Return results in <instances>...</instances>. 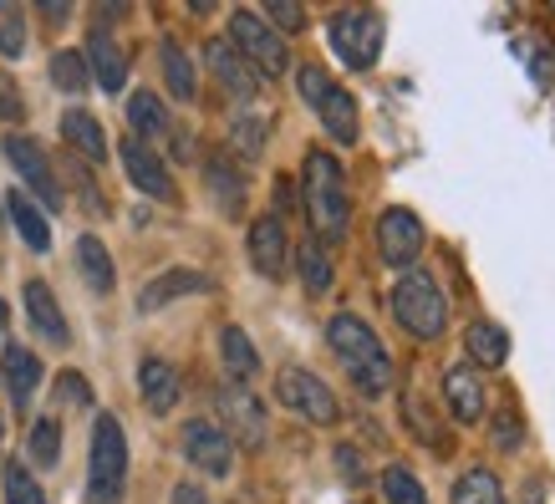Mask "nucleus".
I'll list each match as a JSON object with an SVG mask.
<instances>
[{
    "instance_id": "nucleus-1",
    "label": "nucleus",
    "mask_w": 555,
    "mask_h": 504,
    "mask_svg": "<svg viewBox=\"0 0 555 504\" xmlns=\"http://www.w3.org/2000/svg\"><path fill=\"white\" fill-rule=\"evenodd\" d=\"M326 347L337 352V362L347 367V377H352L367 398H383L387 387H392V362H387V347L377 341V332H372L362 316L341 311V316L326 321Z\"/></svg>"
},
{
    "instance_id": "nucleus-2",
    "label": "nucleus",
    "mask_w": 555,
    "mask_h": 504,
    "mask_svg": "<svg viewBox=\"0 0 555 504\" xmlns=\"http://www.w3.org/2000/svg\"><path fill=\"white\" fill-rule=\"evenodd\" d=\"M306 215L317 224V235L326 245H337L347 235V219H352V199H347V173L326 148L306 153Z\"/></svg>"
},
{
    "instance_id": "nucleus-3",
    "label": "nucleus",
    "mask_w": 555,
    "mask_h": 504,
    "mask_svg": "<svg viewBox=\"0 0 555 504\" xmlns=\"http://www.w3.org/2000/svg\"><path fill=\"white\" fill-rule=\"evenodd\" d=\"M392 316H398V326H403L408 336L434 341V336H443V326H449V296L438 290L434 275L408 270L403 281L392 286Z\"/></svg>"
},
{
    "instance_id": "nucleus-4",
    "label": "nucleus",
    "mask_w": 555,
    "mask_h": 504,
    "mask_svg": "<svg viewBox=\"0 0 555 504\" xmlns=\"http://www.w3.org/2000/svg\"><path fill=\"white\" fill-rule=\"evenodd\" d=\"M128 489V438L113 413H102L92 428V464H87V500L118 504Z\"/></svg>"
},
{
    "instance_id": "nucleus-5",
    "label": "nucleus",
    "mask_w": 555,
    "mask_h": 504,
    "mask_svg": "<svg viewBox=\"0 0 555 504\" xmlns=\"http://www.w3.org/2000/svg\"><path fill=\"white\" fill-rule=\"evenodd\" d=\"M296 87H301V98L311 102V113L321 118V128L337 138V143H357L362 133V122H357V98L347 92L341 82H332L321 67H301L296 72Z\"/></svg>"
},
{
    "instance_id": "nucleus-6",
    "label": "nucleus",
    "mask_w": 555,
    "mask_h": 504,
    "mask_svg": "<svg viewBox=\"0 0 555 504\" xmlns=\"http://www.w3.org/2000/svg\"><path fill=\"white\" fill-rule=\"evenodd\" d=\"M326 41H332V51H337L341 67L367 72L372 62L383 56V16H377V11H362V5L337 11L332 26H326Z\"/></svg>"
},
{
    "instance_id": "nucleus-7",
    "label": "nucleus",
    "mask_w": 555,
    "mask_h": 504,
    "mask_svg": "<svg viewBox=\"0 0 555 504\" xmlns=\"http://www.w3.org/2000/svg\"><path fill=\"white\" fill-rule=\"evenodd\" d=\"M230 47H235L255 72H266V77H281V72H286V62H291V56H286V36L275 31L260 11H245V5H240V11H230Z\"/></svg>"
},
{
    "instance_id": "nucleus-8",
    "label": "nucleus",
    "mask_w": 555,
    "mask_h": 504,
    "mask_svg": "<svg viewBox=\"0 0 555 504\" xmlns=\"http://www.w3.org/2000/svg\"><path fill=\"white\" fill-rule=\"evenodd\" d=\"M275 398H281L291 413H301L306 423H337L341 418L337 392L321 383L317 372H306V367H286V372H281V377H275Z\"/></svg>"
},
{
    "instance_id": "nucleus-9",
    "label": "nucleus",
    "mask_w": 555,
    "mask_h": 504,
    "mask_svg": "<svg viewBox=\"0 0 555 504\" xmlns=\"http://www.w3.org/2000/svg\"><path fill=\"white\" fill-rule=\"evenodd\" d=\"M0 153L11 158V168H16L21 179L36 189V199L47 204V209H62V184H56V168L47 164V153H41V143H31V138L21 133H5V143H0Z\"/></svg>"
},
{
    "instance_id": "nucleus-10",
    "label": "nucleus",
    "mask_w": 555,
    "mask_h": 504,
    "mask_svg": "<svg viewBox=\"0 0 555 504\" xmlns=\"http://www.w3.org/2000/svg\"><path fill=\"white\" fill-rule=\"evenodd\" d=\"M184 458L194 469L209 474V479H224V474L235 469V443H230V434L219 423L194 418V423H184Z\"/></svg>"
},
{
    "instance_id": "nucleus-11",
    "label": "nucleus",
    "mask_w": 555,
    "mask_h": 504,
    "mask_svg": "<svg viewBox=\"0 0 555 504\" xmlns=\"http://www.w3.org/2000/svg\"><path fill=\"white\" fill-rule=\"evenodd\" d=\"M377 255L387 266H413L423 255V219L413 209H387L377 219Z\"/></svg>"
},
{
    "instance_id": "nucleus-12",
    "label": "nucleus",
    "mask_w": 555,
    "mask_h": 504,
    "mask_svg": "<svg viewBox=\"0 0 555 504\" xmlns=\"http://www.w3.org/2000/svg\"><path fill=\"white\" fill-rule=\"evenodd\" d=\"M245 250H250V266L260 270L266 281H281V275H286V250H291L286 224H281L275 215L255 219V224H250V240H245Z\"/></svg>"
},
{
    "instance_id": "nucleus-13",
    "label": "nucleus",
    "mask_w": 555,
    "mask_h": 504,
    "mask_svg": "<svg viewBox=\"0 0 555 504\" xmlns=\"http://www.w3.org/2000/svg\"><path fill=\"white\" fill-rule=\"evenodd\" d=\"M122 168H128L133 189H143L149 199H173L169 168H164V158H158L143 138H122Z\"/></svg>"
},
{
    "instance_id": "nucleus-14",
    "label": "nucleus",
    "mask_w": 555,
    "mask_h": 504,
    "mask_svg": "<svg viewBox=\"0 0 555 504\" xmlns=\"http://www.w3.org/2000/svg\"><path fill=\"white\" fill-rule=\"evenodd\" d=\"M443 403H449V413H454L459 423H479L489 413V398H485V377L469 367V362H459V367H449V377H443Z\"/></svg>"
},
{
    "instance_id": "nucleus-15",
    "label": "nucleus",
    "mask_w": 555,
    "mask_h": 504,
    "mask_svg": "<svg viewBox=\"0 0 555 504\" xmlns=\"http://www.w3.org/2000/svg\"><path fill=\"white\" fill-rule=\"evenodd\" d=\"M204 290H209V275H199V270H164V275H153L149 286L138 290V311L149 316V311H164L179 296H204Z\"/></svg>"
},
{
    "instance_id": "nucleus-16",
    "label": "nucleus",
    "mask_w": 555,
    "mask_h": 504,
    "mask_svg": "<svg viewBox=\"0 0 555 504\" xmlns=\"http://www.w3.org/2000/svg\"><path fill=\"white\" fill-rule=\"evenodd\" d=\"M219 413H224V423H230V428H224V434H230V443H266V408L255 403L250 392H235V387H230V392H219Z\"/></svg>"
},
{
    "instance_id": "nucleus-17",
    "label": "nucleus",
    "mask_w": 555,
    "mask_h": 504,
    "mask_svg": "<svg viewBox=\"0 0 555 504\" xmlns=\"http://www.w3.org/2000/svg\"><path fill=\"white\" fill-rule=\"evenodd\" d=\"M26 316H31L36 336L47 341V347H67L72 332H67V316H62V306L51 296L47 281H26Z\"/></svg>"
},
{
    "instance_id": "nucleus-18",
    "label": "nucleus",
    "mask_w": 555,
    "mask_h": 504,
    "mask_svg": "<svg viewBox=\"0 0 555 504\" xmlns=\"http://www.w3.org/2000/svg\"><path fill=\"white\" fill-rule=\"evenodd\" d=\"M82 62L92 67L87 77H98L102 92H122V82H128V56H122V47L107 31L87 36V56H82Z\"/></svg>"
},
{
    "instance_id": "nucleus-19",
    "label": "nucleus",
    "mask_w": 555,
    "mask_h": 504,
    "mask_svg": "<svg viewBox=\"0 0 555 504\" xmlns=\"http://www.w3.org/2000/svg\"><path fill=\"white\" fill-rule=\"evenodd\" d=\"M204 56H209V72L219 77V87H224V92H235V98H255L260 72H255L250 62L230 47V41H209V51H204Z\"/></svg>"
},
{
    "instance_id": "nucleus-20",
    "label": "nucleus",
    "mask_w": 555,
    "mask_h": 504,
    "mask_svg": "<svg viewBox=\"0 0 555 504\" xmlns=\"http://www.w3.org/2000/svg\"><path fill=\"white\" fill-rule=\"evenodd\" d=\"M464 352H469V367L479 372H494L509 362V332L500 321H469V332H464Z\"/></svg>"
},
{
    "instance_id": "nucleus-21",
    "label": "nucleus",
    "mask_w": 555,
    "mask_h": 504,
    "mask_svg": "<svg viewBox=\"0 0 555 504\" xmlns=\"http://www.w3.org/2000/svg\"><path fill=\"white\" fill-rule=\"evenodd\" d=\"M204 189H209V199L219 204V215L240 219V209H245V179H240V168L230 164L224 153H215V158L204 164Z\"/></svg>"
},
{
    "instance_id": "nucleus-22",
    "label": "nucleus",
    "mask_w": 555,
    "mask_h": 504,
    "mask_svg": "<svg viewBox=\"0 0 555 504\" xmlns=\"http://www.w3.org/2000/svg\"><path fill=\"white\" fill-rule=\"evenodd\" d=\"M138 392H143V403L153 413H169L179 403V372L164 362V357H143V367H138Z\"/></svg>"
},
{
    "instance_id": "nucleus-23",
    "label": "nucleus",
    "mask_w": 555,
    "mask_h": 504,
    "mask_svg": "<svg viewBox=\"0 0 555 504\" xmlns=\"http://www.w3.org/2000/svg\"><path fill=\"white\" fill-rule=\"evenodd\" d=\"M0 377H5V387H11V398L26 403V398L36 392V383H41V362H36L31 347L5 341V352H0Z\"/></svg>"
},
{
    "instance_id": "nucleus-24",
    "label": "nucleus",
    "mask_w": 555,
    "mask_h": 504,
    "mask_svg": "<svg viewBox=\"0 0 555 504\" xmlns=\"http://www.w3.org/2000/svg\"><path fill=\"white\" fill-rule=\"evenodd\" d=\"M62 138L82 153L87 164H102V158H107V133H102V122L92 118V113H82V107L62 113Z\"/></svg>"
},
{
    "instance_id": "nucleus-25",
    "label": "nucleus",
    "mask_w": 555,
    "mask_h": 504,
    "mask_svg": "<svg viewBox=\"0 0 555 504\" xmlns=\"http://www.w3.org/2000/svg\"><path fill=\"white\" fill-rule=\"evenodd\" d=\"M77 270H82V281L98 290V296H107V290L118 286L113 255H107V245H102L98 235H82V240H77Z\"/></svg>"
},
{
    "instance_id": "nucleus-26",
    "label": "nucleus",
    "mask_w": 555,
    "mask_h": 504,
    "mask_svg": "<svg viewBox=\"0 0 555 504\" xmlns=\"http://www.w3.org/2000/svg\"><path fill=\"white\" fill-rule=\"evenodd\" d=\"M219 362H224V372L235 377V383H250L255 372H260V352H255V341L240 326H224L219 332Z\"/></svg>"
},
{
    "instance_id": "nucleus-27",
    "label": "nucleus",
    "mask_w": 555,
    "mask_h": 504,
    "mask_svg": "<svg viewBox=\"0 0 555 504\" xmlns=\"http://www.w3.org/2000/svg\"><path fill=\"white\" fill-rule=\"evenodd\" d=\"M5 209H11V224L16 235L31 245V250H51V224H47V209H36L26 194H5Z\"/></svg>"
},
{
    "instance_id": "nucleus-28",
    "label": "nucleus",
    "mask_w": 555,
    "mask_h": 504,
    "mask_svg": "<svg viewBox=\"0 0 555 504\" xmlns=\"http://www.w3.org/2000/svg\"><path fill=\"white\" fill-rule=\"evenodd\" d=\"M296 266H301V281L311 296H326L332 290V281H337V270H332V255H326V245L321 240H306L301 250H296Z\"/></svg>"
},
{
    "instance_id": "nucleus-29",
    "label": "nucleus",
    "mask_w": 555,
    "mask_h": 504,
    "mask_svg": "<svg viewBox=\"0 0 555 504\" xmlns=\"http://www.w3.org/2000/svg\"><path fill=\"white\" fill-rule=\"evenodd\" d=\"M454 504H505V489H500V479L489 469H469V474H459Z\"/></svg>"
},
{
    "instance_id": "nucleus-30",
    "label": "nucleus",
    "mask_w": 555,
    "mask_h": 504,
    "mask_svg": "<svg viewBox=\"0 0 555 504\" xmlns=\"http://www.w3.org/2000/svg\"><path fill=\"white\" fill-rule=\"evenodd\" d=\"M158 62H164V77H169V92L179 102H194V92H199V82H194V67H189V56L173 41H164V51H158Z\"/></svg>"
},
{
    "instance_id": "nucleus-31",
    "label": "nucleus",
    "mask_w": 555,
    "mask_h": 504,
    "mask_svg": "<svg viewBox=\"0 0 555 504\" xmlns=\"http://www.w3.org/2000/svg\"><path fill=\"white\" fill-rule=\"evenodd\" d=\"M128 122H133V133H143V138L169 133V118H164V102L153 98V92H133V98H128Z\"/></svg>"
},
{
    "instance_id": "nucleus-32",
    "label": "nucleus",
    "mask_w": 555,
    "mask_h": 504,
    "mask_svg": "<svg viewBox=\"0 0 555 504\" xmlns=\"http://www.w3.org/2000/svg\"><path fill=\"white\" fill-rule=\"evenodd\" d=\"M383 494H387V504H428L423 484L403 469V464H392V469H383Z\"/></svg>"
},
{
    "instance_id": "nucleus-33",
    "label": "nucleus",
    "mask_w": 555,
    "mask_h": 504,
    "mask_svg": "<svg viewBox=\"0 0 555 504\" xmlns=\"http://www.w3.org/2000/svg\"><path fill=\"white\" fill-rule=\"evenodd\" d=\"M56 458H62V423H56V418H41L31 428V464L51 469Z\"/></svg>"
},
{
    "instance_id": "nucleus-34",
    "label": "nucleus",
    "mask_w": 555,
    "mask_h": 504,
    "mask_svg": "<svg viewBox=\"0 0 555 504\" xmlns=\"http://www.w3.org/2000/svg\"><path fill=\"white\" fill-rule=\"evenodd\" d=\"M51 82L62 87V92H82V87H87L82 51H56V56H51Z\"/></svg>"
},
{
    "instance_id": "nucleus-35",
    "label": "nucleus",
    "mask_w": 555,
    "mask_h": 504,
    "mask_svg": "<svg viewBox=\"0 0 555 504\" xmlns=\"http://www.w3.org/2000/svg\"><path fill=\"white\" fill-rule=\"evenodd\" d=\"M520 438H525L520 413H515V408H500L494 423H489V443H494L500 454H515V449H520Z\"/></svg>"
},
{
    "instance_id": "nucleus-36",
    "label": "nucleus",
    "mask_w": 555,
    "mask_h": 504,
    "mask_svg": "<svg viewBox=\"0 0 555 504\" xmlns=\"http://www.w3.org/2000/svg\"><path fill=\"white\" fill-rule=\"evenodd\" d=\"M520 56H525V67H530V77H535V87H555V47L551 41H520Z\"/></svg>"
},
{
    "instance_id": "nucleus-37",
    "label": "nucleus",
    "mask_w": 555,
    "mask_h": 504,
    "mask_svg": "<svg viewBox=\"0 0 555 504\" xmlns=\"http://www.w3.org/2000/svg\"><path fill=\"white\" fill-rule=\"evenodd\" d=\"M26 51V16L21 5H0V56H21Z\"/></svg>"
},
{
    "instance_id": "nucleus-38",
    "label": "nucleus",
    "mask_w": 555,
    "mask_h": 504,
    "mask_svg": "<svg viewBox=\"0 0 555 504\" xmlns=\"http://www.w3.org/2000/svg\"><path fill=\"white\" fill-rule=\"evenodd\" d=\"M5 504H47L41 484H36L21 464H5Z\"/></svg>"
},
{
    "instance_id": "nucleus-39",
    "label": "nucleus",
    "mask_w": 555,
    "mask_h": 504,
    "mask_svg": "<svg viewBox=\"0 0 555 504\" xmlns=\"http://www.w3.org/2000/svg\"><path fill=\"white\" fill-rule=\"evenodd\" d=\"M235 143L245 158H260V148H266V118H255V113H240L235 118Z\"/></svg>"
},
{
    "instance_id": "nucleus-40",
    "label": "nucleus",
    "mask_w": 555,
    "mask_h": 504,
    "mask_svg": "<svg viewBox=\"0 0 555 504\" xmlns=\"http://www.w3.org/2000/svg\"><path fill=\"white\" fill-rule=\"evenodd\" d=\"M0 118H5V122H21V118H26V98L16 92V82H11L5 72H0Z\"/></svg>"
},
{
    "instance_id": "nucleus-41",
    "label": "nucleus",
    "mask_w": 555,
    "mask_h": 504,
    "mask_svg": "<svg viewBox=\"0 0 555 504\" xmlns=\"http://www.w3.org/2000/svg\"><path fill=\"white\" fill-rule=\"evenodd\" d=\"M56 398H67L72 408H87L92 403V387H87L77 372H67V377H56Z\"/></svg>"
},
{
    "instance_id": "nucleus-42",
    "label": "nucleus",
    "mask_w": 555,
    "mask_h": 504,
    "mask_svg": "<svg viewBox=\"0 0 555 504\" xmlns=\"http://www.w3.org/2000/svg\"><path fill=\"white\" fill-rule=\"evenodd\" d=\"M266 16L275 21V26H286V31L306 26V11H301V5H266Z\"/></svg>"
},
{
    "instance_id": "nucleus-43",
    "label": "nucleus",
    "mask_w": 555,
    "mask_h": 504,
    "mask_svg": "<svg viewBox=\"0 0 555 504\" xmlns=\"http://www.w3.org/2000/svg\"><path fill=\"white\" fill-rule=\"evenodd\" d=\"M520 504H551V500H545V484H540V479H525Z\"/></svg>"
},
{
    "instance_id": "nucleus-44",
    "label": "nucleus",
    "mask_w": 555,
    "mask_h": 504,
    "mask_svg": "<svg viewBox=\"0 0 555 504\" xmlns=\"http://www.w3.org/2000/svg\"><path fill=\"white\" fill-rule=\"evenodd\" d=\"M173 504H209V500H204L199 484H179V489H173Z\"/></svg>"
},
{
    "instance_id": "nucleus-45",
    "label": "nucleus",
    "mask_w": 555,
    "mask_h": 504,
    "mask_svg": "<svg viewBox=\"0 0 555 504\" xmlns=\"http://www.w3.org/2000/svg\"><path fill=\"white\" fill-rule=\"evenodd\" d=\"M41 16H47V21H67L72 11H67V5H41Z\"/></svg>"
},
{
    "instance_id": "nucleus-46",
    "label": "nucleus",
    "mask_w": 555,
    "mask_h": 504,
    "mask_svg": "<svg viewBox=\"0 0 555 504\" xmlns=\"http://www.w3.org/2000/svg\"><path fill=\"white\" fill-rule=\"evenodd\" d=\"M5 321H11V311H5V301H0V332H5Z\"/></svg>"
}]
</instances>
